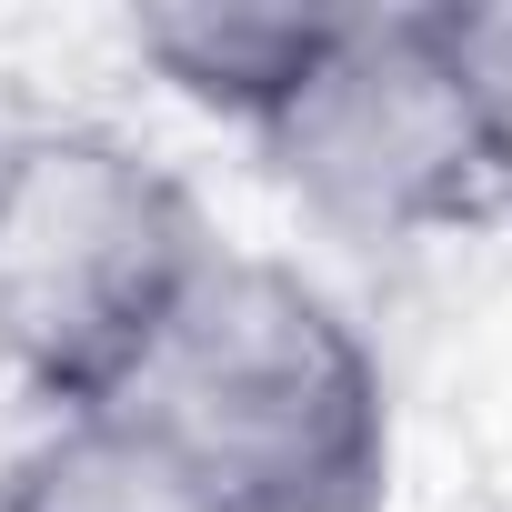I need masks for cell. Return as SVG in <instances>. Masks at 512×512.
I'll list each match as a JSON object with an SVG mask.
<instances>
[{"label":"cell","mask_w":512,"mask_h":512,"mask_svg":"<svg viewBox=\"0 0 512 512\" xmlns=\"http://www.w3.org/2000/svg\"><path fill=\"white\" fill-rule=\"evenodd\" d=\"M111 422L191 512H382L392 382L362 322L262 251H211Z\"/></svg>","instance_id":"cell-1"},{"label":"cell","mask_w":512,"mask_h":512,"mask_svg":"<svg viewBox=\"0 0 512 512\" xmlns=\"http://www.w3.org/2000/svg\"><path fill=\"white\" fill-rule=\"evenodd\" d=\"M191 191L101 121H0V362L51 412H111L211 262Z\"/></svg>","instance_id":"cell-2"},{"label":"cell","mask_w":512,"mask_h":512,"mask_svg":"<svg viewBox=\"0 0 512 512\" xmlns=\"http://www.w3.org/2000/svg\"><path fill=\"white\" fill-rule=\"evenodd\" d=\"M251 141L312 221L352 241H432L492 211V161L452 81L442 11H332Z\"/></svg>","instance_id":"cell-3"},{"label":"cell","mask_w":512,"mask_h":512,"mask_svg":"<svg viewBox=\"0 0 512 512\" xmlns=\"http://www.w3.org/2000/svg\"><path fill=\"white\" fill-rule=\"evenodd\" d=\"M322 21L332 11H211V0H201V11H141L131 21V51L181 101H201V111H221V121L251 131V121L302 81Z\"/></svg>","instance_id":"cell-4"},{"label":"cell","mask_w":512,"mask_h":512,"mask_svg":"<svg viewBox=\"0 0 512 512\" xmlns=\"http://www.w3.org/2000/svg\"><path fill=\"white\" fill-rule=\"evenodd\" d=\"M0 512H191V502L111 412H61L0 472Z\"/></svg>","instance_id":"cell-5"},{"label":"cell","mask_w":512,"mask_h":512,"mask_svg":"<svg viewBox=\"0 0 512 512\" xmlns=\"http://www.w3.org/2000/svg\"><path fill=\"white\" fill-rule=\"evenodd\" d=\"M442 51H452V81L472 101L492 191H512V11H442Z\"/></svg>","instance_id":"cell-6"}]
</instances>
